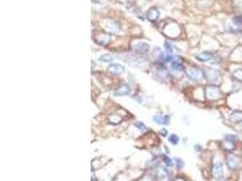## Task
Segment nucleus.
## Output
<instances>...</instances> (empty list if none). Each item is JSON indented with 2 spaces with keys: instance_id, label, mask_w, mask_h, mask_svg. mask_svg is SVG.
<instances>
[{
  "instance_id": "nucleus-9",
  "label": "nucleus",
  "mask_w": 242,
  "mask_h": 181,
  "mask_svg": "<svg viewBox=\"0 0 242 181\" xmlns=\"http://www.w3.org/2000/svg\"><path fill=\"white\" fill-rule=\"evenodd\" d=\"M153 120L161 125H166L169 123V116L167 115H162V114H157L153 117Z\"/></svg>"
},
{
  "instance_id": "nucleus-11",
  "label": "nucleus",
  "mask_w": 242,
  "mask_h": 181,
  "mask_svg": "<svg viewBox=\"0 0 242 181\" xmlns=\"http://www.w3.org/2000/svg\"><path fill=\"white\" fill-rule=\"evenodd\" d=\"M171 67L173 71L175 72H181L183 71V65L176 58H174L173 61L171 62Z\"/></svg>"
},
{
  "instance_id": "nucleus-18",
  "label": "nucleus",
  "mask_w": 242,
  "mask_h": 181,
  "mask_svg": "<svg viewBox=\"0 0 242 181\" xmlns=\"http://www.w3.org/2000/svg\"><path fill=\"white\" fill-rule=\"evenodd\" d=\"M233 76L242 82V69H238L233 72Z\"/></svg>"
},
{
  "instance_id": "nucleus-22",
  "label": "nucleus",
  "mask_w": 242,
  "mask_h": 181,
  "mask_svg": "<svg viewBox=\"0 0 242 181\" xmlns=\"http://www.w3.org/2000/svg\"><path fill=\"white\" fill-rule=\"evenodd\" d=\"M164 160L166 161V162H168V165L169 166H172L173 164H172V160L169 158H166V157H164Z\"/></svg>"
},
{
  "instance_id": "nucleus-7",
  "label": "nucleus",
  "mask_w": 242,
  "mask_h": 181,
  "mask_svg": "<svg viewBox=\"0 0 242 181\" xmlns=\"http://www.w3.org/2000/svg\"><path fill=\"white\" fill-rule=\"evenodd\" d=\"M212 57H213V54L210 53V52H202V53H201V54H197L195 56V58L198 61L201 62V63L208 62V61L211 60Z\"/></svg>"
},
{
  "instance_id": "nucleus-21",
  "label": "nucleus",
  "mask_w": 242,
  "mask_h": 181,
  "mask_svg": "<svg viewBox=\"0 0 242 181\" xmlns=\"http://www.w3.org/2000/svg\"><path fill=\"white\" fill-rule=\"evenodd\" d=\"M165 48H166V50L168 51V52H170V53H172L173 52V48H172V45L169 44V43H165Z\"/></svg>"
},
{
  "instance_id": "nucleus-3",
  "label": "nucleus",
  "mask_w": 242,
  "mask_h": 181,
  "mask_svg": "<svg viewBox=\"0 0 242 181\" xmlns=\"http://www.w3.org/2000/svg\"><path fill=\"white\" fill-rule=\"evenodd\" d=\"M212 175L215 179H220L224 176V169H223V164L220 160H217L213 163L212 167Z\"/></svg>"
},
{
  "instance_id": "nucleus-20",
  "label": "nucleus",
  "mask_w": 242,
  "mask_h": 181,
  "mask_svg": "<svg viewBox=\"0 0 242 181\" xmlns=\"http://www.w3.org/2000/svg\"><path fill=\"white\" fill-rule=\"evenodd\" d=\"M134 125L136 126V128H138L139 130H141V131H144V130H146V126H145L142 122H141V121L135 122Z\"/></svg>"
},
{
  "instance_id": "nucleus-10",
  "label": "nucleus",
  "mask_w": 242,
  "mask_h": 181,
  "mask_svg": "<svg viewBox=\"0 0 242 181\" xmlns=\"http://www.w3.org/2000/svg\"><path fill=\"white\" fill-rule=\"evenodd\" d=\"M130 92H131V88L129 87V85L123 84L116 90V92H114V95L115 96H123V95L129 94Z\"/></svg>"
},
{
  "instance_id": "nucleus-17",
  "label": "nucleus",
  "mask_w": 242,
  "mask_h": 181,
  "mask_svg": "<svg viewBox=\"0 0 242 181\" xmlns=\"http://www.w3.org/2000/svg\"><path fill=\"white\" fill-rule=\"evenodd\" d=\"M169 141H170V143H172L173 145H177L180 141V138L176 134H172V135L169 136Z\"/></svg>"
},
{
  "instance_id": "nucleus-2",
  "label": "nucleus",
  "mask_w": 242,
  "mask_h": 181,
  "mask_svg": "<svg viewBox=\"0 0 242 181\" xmlns=\"http://www.w3.org/2000/svg\"><path fill=\"white\" fill-rule=\"evenodd\" d=\"M187 76L191 81L199 82V81H201L203 78L204 72H202L201 69L197 68V67H190V68H189L187 70Z\"/></svg>"
},
{
  "instance_id": "nucleus-15",
  "label": "nucleus",
  "mask_w": 242,
  "mask_h": 181,
  "mask_svg": "<svg viewBox=\"0 0 242 181\" xmlns=\"http://www.w3.org/2000/svg\"><path fill=\"white\" fill-rule=\"evenodd\" d=\"M105 28H106V30L108 31V32H110V33H117L118 31H119V26H117V25H115L114 23H112V22H110V25L108 24L106 26H105Z\"/></svg>"
},
{
  "instance_id": "nucleus-12",
  "label": "nucleus",
  "mask_w": 242,
  "mask_h": 181,
  "mask_svg": "<svg viewBox=\"0 0 242 181\" xmlns=\"http://www.w3.org/2000/svg\"><path fill=\"white\" fill-rule=\"evenodd\" d=\"M96 42L99 44H102V45H105L106 44H108L110 42V36L107 34H102V35H99L98 36H96L95 38Z\"/></svg>"
},
{
  "instance_id": "nucleus-13",
  "label": "nucleus",
  "mask_w": 242,
  "mask_h": 181,
  "mask_svg": "<svg viewBox=\"0 0 242 181\" xmlns=\"http://www.w3.org/2000/svg\"><path fill=\"white\" fill-rule=\"evenodd\" d=\"M149 44L145 43H138L136 45H134V50L137 53H146L149 50Z\"/></svg>"
},
{
  "instance_id": "nucleus-14",
  "label": "nucleus",
  "mask_w": 242,
  "mask_h": 181,
  "mask_svg": "<svg viewBox=\"0 0 242 181\" xmlns=\"http://www.w3.org/2000/svg\"><path fill=\"white\" fill-rule=\"evenodd\" d=\"M159 16V12L155 8H151L147 12V18L151 21H155Z\"/></svg>"
},
{
  "instance_id": "nucleus-1",
  "label": "nucleus",
  "mask_w": 242,
  "mask_h": 181,
  "mask_svg": "<svg viewBox=\"0 0 242 181\" xmlns=\"http://www.w3.org/2000/svg\"><path fill=\"white\" fill-rule=\"evenodd\" d=\"M206 97L208 100H218L221 96V92L219 87L215 85H208L205 90Z\"/></svg>"
},
{
  "instance_id": "nucleus-5",
  "label": "nucleus",
  "mask_w": 242,
  "mask_h": 181,
  "mask_svg": "<svg viewBox=\"0 0 242 181\" xmlns=\"http://www.w3.org/2000/svg\"><path fill=\"white\" fill-rule=\"evenodd\" d=\"M227 164L230 169H236L241 166V159L236 155H230L227 158Z\"/></svg>"
},
{
  "instance_id": "nucleus-19",
  "label": "nucleus",
  "mask_w": 242,
  "mask_h": 181,
  "mask_svg": "<svg viewBox=\"0 0 242 181\" xmlns=\"http://www.w3.org/2000/svg\"><path fill=\"white\" fill-rule=\"evenodd\" d=\"M233 23L237 26H242V16H235L233 18Z\"/></svg>"
},
{
  "instance_id": "nucleus-8",
  "label": "nucleus",
  "mask_w": 242,
  "mask_h": 181,
  "mask_svg": "<svg viewBox=\"0 0 242 181\" xmlns=\"http://www.w3.org/2000/svg\"><path fill=\"white\" fill-rule=\"evenodd\" d=\"M230 120L232 123H240V122H242V110H234L230 115Z\"/></svg>"
},
{
  "instance_id": "nucleus-16",
  "label": "nucleus",
  "mask_w": 242,
  "mask_h": 181,
  "mask_svg": "<svg viewBox=\"0 0 242 181\" xmlns=\"http://www.w3.org/2000/svg\"><path fill=\"white\" fill-rule=\"evenodd\" d=\"M99 60L103 63H111L113 60V57L111 54H103L99 57Z\"/></svg>"
},
{
  "instance_id": "nucleus-4",
  "label": "nucleus",
  "mask_w": 242,
  "mask_h": 181,
  "mask_svg": "<svg viewBox=\"0 0 242 181\" xmlns=\"http://www.w3.org/2000/svg\"><path fill=\"white\" fill-rule=\"evenodd\" d=\"M204 76L209 82H215L219 80L220 73L218 70L213 68H206L204 70Z\"/></svg>"
},
{
  "instance_id": "nucleus-6",
  "label": "nucleus",
  "mask_w": 242,
  "mask_h": 181,
  "mask_svg": "<svg viewBox=\"0 0 242 181\" xmlns=\"http://www.w3.org/2000/svg\"><path fill=\"white\" fill-rule=\"evenodd\" d=\"M125 68L119 64H110L107 68V71L109 73L112 74V75H119V74H122L123 72H124Z\"/></svg>"
}]
</instances>
